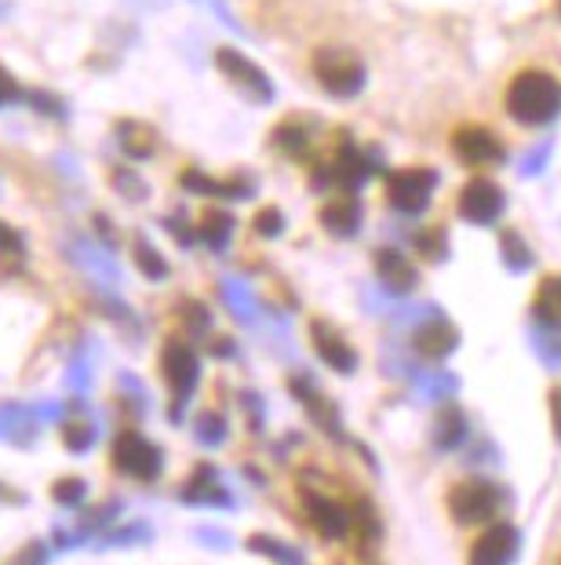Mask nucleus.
<instances>
[{
    "label": "nucleus",
    "mask_w": 561,
    "mask_h": 565,
    "mask_svg": "<svg viewBox=\"0 0 561 565\" xmlns=\"http://www.w3.org/2000/svg\"><path fill=\"white\" fill-rule=\"evenodd\" d=\"M507 114L518 125L540 128L551 125L561 114V84L547 70H521V74L507 84Z\"/></svg>",
    "instance_id": "1"
},
{
    "label": "nucleus",
    "mask_w": 561,
    "mask_h": 565,
    "mask_svg": "<svg viewBox=\"0 0 561 565\" xmlns=\"http://www.w3.org/2000/svg\"><path fill=\"white\" fill-rule=\"evenodd\" d=\"M449 519L463 525V529H485L499 522V511H504V492L485 478H463L449 489L445 497Z\"/></svg>",
    "instance_id": "2"
},
{
    "label": "nucleus",
    "mask_w": 561,
    "mask_h": 565,
    "mask_svg": "<svg viewBox=\"0 0 561 565\" xmlns=\"http://www.w3.org/2000/svg\"><path fill=\"white\" fill-rule=\"evenodd\" d=\"M314 77L328 95H336V99H350V95L362 92L365 66H362V58H357L354 52H346V47H321V52L314 55Z\"/></svg>",
    "instance_id": "3"
},
{
    "label": "nucleus",
    "mask_w": 561,
    "mask_h": 565,
    "mask_svg": "<svg viewBox=\"0 0 561 565\" xmlns=\"http://www.w3.org/2000/svg\"><path fill=\"white\" fill-rule=\"evenodd\" d=\"M164 456L153 441H147L136 430H125L114 441V467L128 478H139V482H153L161 475Z\"/></svg>",
    "instance_id": "4"
},
{
    "label": "nucleus",
    "mask_w": 561,
    "mask_h": 565,
    "mask_svg": "<svg viewBox=\"0 0 561 565\" xmlns=\"http://www.w3.org/2000/svg\"><path fill=\"white\" fill-rule=\"evenodd\" d=\"M452 153H456L460 164L477 168V172L507 158L504 139H499L496 131L482 128V125H463V128L452 131Z\"/></svg>",
    "instance_id": "5"
},
{
    "label": "nucleus",
    "mask_w": 561,
    "mask_h": 565,
    "mask_svg": "<svg viewBox=\"0 0 561 565\" xmlns=\"http://www.w3.org/2000/svg\"><path fill=\"white\" fill-rule=\"evenodd\" d=\"M434 183H438V175L431 168H401V172H393L387 179V201L398 212L420 215L427 204H431Z\"/></svg>",
    "instance_id": "6"
},
{
    "label": "nucleus",
    "mask_w": 561,
    "mask_h": 565,
    "mask_svg": "<svg viewBox=\"0 0 561 565\" xmlns=\"http://www.w3.org/2000/svg\"><path fill=\"white\" fill-rule=\"evenodd\" d=\"M161 372H164V380H169V387L175 394V413H172V419H179V405H183L190 394H194V387H197L201 362H197V354L190 351L186 343L169 340V343H164V351H161Z\"/></svg>",
    "instance_id": "7"
},
{
    "label": "nucleus",
    "mask_w": 561,
    "mask_h": 565,
    "mask_svg": "<svg viewBox=\"0 0 561 565\" xmlns=\"http://www.w3.org/2000/svg\"><path fill=\"white\" fill-rule=\"evenodd\" d=\"M521 533L510 522H493L474 536L467 551V565H510L518 555Z\"/></svg>",
    "instance_id": "8"
},
{
    "label": "nucleus",
    "mask_w": 561,
    "mask_h": 565,
    "mask_svg": "<svg viewBox=\"0 0 561 565\" xmlns=\"http://www.w3.org/2000/svg\"><path fill=\"white\" fill-rule=\"evenodd\" d=\"M456 204H460V215L467 223L488 226V223H496L499 215H504V190H499L493 179L477 175V179H471V183L460 190Z\"/></svg>",
    "instance_id": "9"
},
{
    "label": "nucleus",
    "mask_w": 561,
    "mask_h": 565,
    "mask_svg": "<svg viewBox=\"0 0 561 565\" xmlns=\"http://www.w3.org/2000/svg\"><path fill=\"white\" fill-rule=\"evenodd\" d=\"M37 430H41L37 413H30V408H22L15 402L0 405V441L19 445V449H30V445L37 441Z\"/></svg>",
    "instance_id": "10"
},
{
    "label": "nucleus",
    "mask_w": 561,
    "mask_h": 565,
    "mask_svg": "<svg viewBox=\"0 0 561 565\" xmlns=\"http://www.w3.org/2000/svg\"><path fill=\"white\" fill-rule=\"evenodd\" d=\"M310 340H314L317 354H321V362H325L328 369H336V372H354L357 358H354V351H350V343H346L343 335H339L336 329H332V324L314 321V324H310Z\"/></svg>",
    "instance_id": "11"
},
{
    "label": "nucleus",
    "mask_w": 561,
    "mask_h": 565,
    "mask_svg": "<svg viewBox=\"0 0 561 565\" xmlns=\"http://www.w3.org/2000/svg\"><path fill=\"white\" fill-rule=\"evenodd\" d=\"M216 66H219L223 74L230 77L234 84H241V88H252V92L259 95V99H267V95H270V81L262 77V70L248 63L245 55L230 52V47H219V52H216Z\"/></svg>",
    "instance_id": "12"
},
{
    "label": "nucleus",
    "mask_w": 561,
    "mask_h": 565,
    "mask_svg": "<svg viewBox=\"0 0 561 565\" xmlns=\"http://www.w3.org/2000/svg\"><path fill=\"white\" fill-rule=\"evenodd\" d=\"M321 223H325L328 234L350 237L357 231V223H362V209H357L354 198H336V201H328L325 209H321Z\"/></svg>",
    "instance_id": "13"
},
{
    "label": "nucleus",
    "mask_w": 561,
    "mask_h": 565,
    "mask_svg": "<svg viewBox=\"0 0 561 565\" xmlns=\"http://www.w3.org/2000/svg\"><path fill=\"white\" fill-rule=\"evenodd\" d=\"M179 500L183 503H230L226 500V492L216 486V471H212L208 463H201L197 475L179 489Z\"/></svg>",
    "instance_id": "14"
},
{
    "label": "nucleus",
    "mask_w": 561,
    "mask_h": 565,
    "mask_svg": "<svg viewBox=\"0 0 561 565\" xmlns=\"http://www.w3.org/2000/svg\"><path fill=\"white\" fill-rule=\"evenodd\" d=\"M532 315L543 324H551V329H561V274H551V278L540 281L532 299Z\"/></svg>",
    "instance_id": "15"
},
{
    "label": "nucleus",
    "mask_w": 561,
    "mask_h": 565,
    "mask_svg": "<svg viewBox=\"0 0 561 565\" xmlns=\"http://www.w3.org/2000/svg\"><path fill=\"white\" fill-rule=\"evenodd\" d=\"M376 274L384 278L390 288H398V292H404V288H412L416 285V270H412V263L401 256V252H390L384 248L376 256Z\"/></svg>",
    "instance_id": "16"
},
{
    "label": "nucleus",
    "mask_w": 561,
    "mask_h": 565,
    "mask_svg": "<svg viewBox=\"0 0 561 565\" xmlns=\"http://www.w3.org/2000/svg\"><path fill=\"white\" fill-rule=\"evenodd\" d=\"M306 508H310V519L317 522L321 533H325V536H343L346 522H343L339 508H332V503L321 500V497H306Z\"/></svg>",
    "instance_id": "17"
},
{
    "label": "nucleus",
    "mask_w": 561,
    "mask_h": 565,
    "mask_svg": "<svg viewBox=\"0 0 561 565\" xmlns=\"http://www.w3.org/2000/svg\"><path fill=\"white\" fill-rule=\"evenodd\" d=\"M95 441H99V430H95L91 419H66L63 445H66L69 452H88Z\"/></svg>",
    "instance_id": "18"
},
{
    "label": "nucleus",
    "mask_w": 561,
    "mask_h": 565,
    "mask_svg": "<svg viewBox=\"0 0 561 565\" xmlns=\"http://www.w3.org/2000/svg\"><path fill=\"white\" fill-rule=\"evenodd\" d=\"M52 497L58 508H80L88 497V482L85 478H58V482L52 486Z\"/></svg>",
    "instance_id": "19"
},
{
    "label": "nucleus",
    "mask_w": 561,
    "mask_h": 565,
    "mask_svg": "<svg viewBox=\"0 0 561 565\" xmlns=\"http://www.w3.org/2000/svg\"><path fill=\"white\" fill-rule=\"evenodd\" d=\"M117 514H121V500L103 503V508H95V511L85 514V519H80V533H85V536L103 533V529H110L117 522Z\"/></svg>",
    "instance_id": "20"
},
{
    "label": "nucleus",
    "mask_w": 561,
    "mask_h": 565,
    "mask_svg": "<svg viewBox=\"0 0 561 565\" xmlns=\"http://www.w3.org/2000/svg\"><path fill=\"white\" fill-rule=\"evenodd\" d=\"M147 536H150L147 522L117 525V529H110V533H106V536L99 540V547H131V544H142Z\"/></svg>",
    "instance_id": "21"
},
{
    "label": "nucleus",
    "mask_w": 561,
    "mask_h": 565,
    "mask_svg": "<svg viewBox=\"0 0 561 565\" xmlns=\"http://www.w3.org/2000/svg\"><path fill=\"white\" fill-rule=\"evenodd\" d=\"M136 259H139V270L147 274V278H169V267H164L161 252H153L147 242H136Z\"/></svg>",
    "instance_id": "22"
},
{
    "label": "nucleus",
    "mask_w": 561,
    "mask_h": 565,
    "mask_svg": "<svg viewBox=\"0 0 561 565\" xmlns=\"http://www.w3.org/2000/svg\"><path fill=\"white\" fill-rule=\"evenodd\" d=\"M47 558H52V555H47L44 540H30V544H22L4 565H47Z\"/></svg>",
    "instance_id": "23"
},
{
    "label": "nucleus",
    "mask_w": 561,
    "mask_h": 565,
    "mask_svg": "<svg viewBox=\"0 0 561 565\" xmlns=\"http://www.w3.org/2000/svg\"><path fill=\"white\" fill-rule=\"evenodd\" d=\"M197 438L216 445V441L223 438V419H219V416H212V413H205V416L197 419Z\"/></svg>",
    "instance_id": "24"
},
{
    "label": "nucleus",
    "mask_w": 561,
    "mask_h": 565,
    "mask_svg": "<svg viewBox=\"0 0 561 565\" xmlns=\"http://www.w3.org/2000/svg\"><path fill=\"white\" fill-rule=\"evenodd\" d=\"M256 231H259V234H267V237H273V234L281 231V215L273 212V209L259 212V215H256Z\"/></svg>",
    "instance_id": "25"
},
{
    "label": "nucleus",
    "mask_w": 561,
    "mask_h": 565,
    "mask_svg": "<svg viewBox=\"0 0 561 565\" xmlns=\"http://www.w3.org/2000/svg\"><path fill=\"white\" fill-rule=\"evenodd\" d=\"M11 99H19V84H15V77H11L4 66H0V106L11 103Z\"/></svg>",
    "instance_id": "26"
},
{
    "label": "nucleus",
    "mask_w": 561,
    "mask_h": 565,
    "mask_svg": "<svg viewBox=\"0 0 561 565\" xmlns=\"http://www.w3.org/2000/svg\"><path fill=\"white\" fill-rule=\"evenodd\" d=\"M85 533H80V529H77V533H66V529H58V533H55V547H77V544H85Z\"/></svg>",
    "instance_id": "27"
},
{
    "label": "nucleus",
    "mask_w": 561,
    "mask_h": 565,
    "mask_svg": "<svg viewBox=\"0 0 561 565\" xmlns=\"http://www.w3.org/2000/svg\"><path fill=\"white\" fill-rule=\"evenodd\" d=\"M0 503H15V508H22V503H26V497H22L19 489H11V486L0 482Z\"/></svg>",
    "instance_id": "28"
},
{
    "label": "nucleus",
    "mask_w": 561,
    "mask_h": 565,
    "mask_svg": "<svg viewBox=\"0 0 561 565\" xmlns=\"http://www.w3.org/2000/svg\"><path fill=\"white\" fill-rule=\"evenodd\" d=\"M0 248H11V252H22V242L15 231H8V226H0Z\"/></svg>",
    "instance_id": "29"
},
{
    "label": "nucleus",
    "mask_w": 561,
    "mask_h": 565,
    "mask_svg": "<svg viewBox=\"0 0 561 565\" xmlns=\"http://www.w3.org/2000/svg\"><path fill=\"white\" fill-rule=\"evenodd\" d=\"M37 419H58V405H55V402H44V405L37 408Z\"/></svg>",
    "instance_id": "30"
},
{
    "label": "nucleus",
    "mask_w": 561,
    "mask_h": 565,
    "mask_svg": "<svg viewBox=\"0 0 561 565\" xmlns=\"http://www.w3.org/2000/svg\"><path fill=\"white\" fill-rule=\"evenodd\" d=\"M558 19H561V0H558Z\"/></svg>",
    "instance_id": "31"
}]
</instances>
